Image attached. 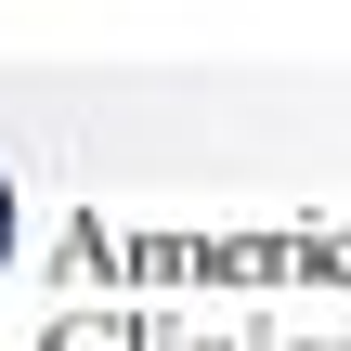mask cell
Masks as SVG:
<instances>
[{
  "label": "cell",
  "mask_w": 351,
  "mask_h": 351,
  "mask_svg": "<svg viewBox=\"0 0 351 351\" xmlns=\"http://www.w3.org/2000/svg\"><path fill=\"white\" fill-rule=\"evenodd\" d=\"M0 247H13V182H0Z\"/></svg>",
  "instance_id": "6da1fadb"
}]
</instances>
